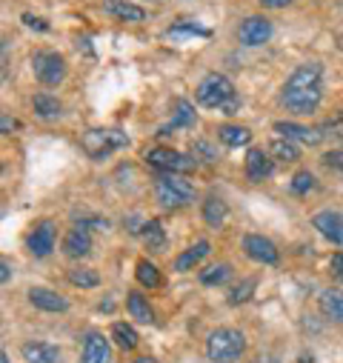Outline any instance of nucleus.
<instances>
[{"mask_svg": "<svg viewBox=\"0 0 343 363\" xmlns=\"http://www.w3.org/2000/svg\"><path fill=\"white\" fill-rule=\"evenodd\" d=\"M320 98H323V66L320 63L298 66L283 83V92H281V104L295 115L315 112L320 106Z\"/></svg>", "mask_w": 343, "mask_h": 363, "instance_id": "obj_1", "label": "nucleus"}, {"mask_svg": "<svg viewBox=\"0 0 343 363\" xmlns=\"http://www.w3.org/2000/svg\"><path fill=\"white\" fill-rule=\"evenodd\" d=\"M246 352V337L240 329L232 326H220L209 335L206 340V354L212 363H232Z\"/></svg>", "mask_w": 343, "mask_h": 363, "instance_id": "obj_2", "label": "nucleus"}, {"mask_svg": "<svg viewBox=\"0 0 343 363\" xmlns=\"http://www.w3.org/2000/svg\"><path fill=\"white\" fill-rule=\"evenodd\" d=\"M154 198L166 209H178V206H186L195 198V186L181 174H163L154 184Z\"/></svg>", "mask_w": 343, "mask_h": 363, "instance_id": "obj_3", "label": "nucleus"}, {"mask_svg": "<svg viewBox=\"0 0 343 363\" xmlns=\"http://www.w3.org/2000/svg\"><path fill=\"white\" fill-rule=\"evenodd\" d=\"M235 98V86L226 74L220 72H209L201 83H198V104L206 106V109H223L229 101Z\"/></svg>", "mask_w": 343, "mask_h": 363, "instance_id": "obj_4", "label": "nucleus"}, {"mask_svg": "<svg viewBox=\"0 0 343 363\" xmlns=\"http://www.w3.org/2000/svg\"><path fill=\"white\" fill-rule=\"evenodd\" d=\"M80 146H83V152L89 155L92 160H103V157H109L112 152L129 146V138H126L120 129H89V132L83 135Z\"/></svg>", "mask_w": 343, "mask_h": 363, "instance_id": "obj_5", "label": "nucleus"}, {"mask_svg": "<svg viewBox=\"0 0 343 363\" xmlns=\"http://www.w3.org/2000/svg\"><path fill=\"white\" fill-rule=\"evenodd\" d=\"M146 163H149L152 169L163 172V174H181V172H189V169L198 166L195 157H186V155H181V152H175V149H163V146L149 149V152H146Z\"/></svg>", "mask_w": 343, "mask_h": 363, "instance_id": "obj_6", "label": "nucleus"}, {"mask_svg": "<svg viewBox=\"0 0 343 363\" xmlns=\"http://www.w3.org/2000/svg\"><path fill=\"white\" fill-rule=\"evenodd\" d=\"M32 72L43 86H57L66 77V60L57 52H35L32 55Z\"/></svg>", "mask_w": 343, "mask_h": 363, "instance_id": "obj_7", "label": "nucleus"}, {"mask_svg": "<svg viewBox=\"0 0 343 363\" xmlns=\"http://www.w3.org/2000/svg\"><path fill=\"white\" fill-rule=\"evenodd\" d=\"M243 249H246V255H249L252 260L266 263V266H272V263L281 260V252H278L275 243H272L269 238H264V235H246V238H243Z\"/></svg>", "mask_w": 343, "mask_h": 363, "instance_id": "obj_8", "label": "nucleus"}, {"mask_svg": "<svg viewBox=\"0 0 343 363\" xmlns=\"http://www.w3.org/2000/svg\"><path fill=\"white\" fill-rule=\"evenodd\" d=\"M112 360V349L109 340L101 332H86L83 337V352H80V363H109Z\"/></svg>", "mask_w": 343, "mask_h": 363, "instance_id": "obj_9", "label": "nucleus"}, {"mask_svg": "<svg viewBox=\"0 0 343 363\" xmlns=\"http://www.w3.org/2000/svg\"><path fill=\"white\" fill-rule=\"evenodd\" d=\"M269 38H272V23L266 18H257L254 15V18H246L240 23V40L246 46H264Z\"/></svg>", "mask_w": 343, "mask_h": 363, "instance_id": "obj_10", "label": "nucleus"}, {"mask_svg": "<svg viewBox=\"0 0 343 363\" xmlns=\"http://www.w3.org/2000/svg\"><path fill=\"white\" fill-rule=\"evenodd\" d=\"M275 132H278V135H283V138H289V140H300V143H306V146H317V143L326 138L320 126H317V129H312V126L286 123V121H278V123H275Z\"/></svg>", "mask_w": 343, "mask_h": 363, "instance_id": "obj_11", "label": "nucleus"}, {"mask_svg": "<svg viewBox=\"0 0 343 363\" xmlns=\"http://www.w3.org/2000/svg\"><path fill=\"white\" fill-rule=\"evenodd\" d=\"M272 169H275V163H272L269 152L249 149V155H246V177L252 180V184H261V180H266L272 174Z\"/></svg>", "mask_w": 343, "mask_h": 363, "instance_id": "obj_12", "label": "nucleus"}, {"mask_svg": "<svg viewBox=\"0 0 343 363\" xmlns=\"http://www.w3.org/2000/svg\"><path fill=\"white\" fill-rule=\"evenodd\" d=\"M55 249V223L52 220H40L35 226V232L29 235V252L35 257H46Z\"/></svg>", "mask_w": 343, "mask_h": 363, "instance_id": "obj_13", "label": "nucleus"}, {"mask_svg": "<svg viewBox=\"0 0 343 363\" xmlns=\"http://www.w3.org/2000/svg\"><path fill=\"white\" fill-rule=\"evenodd\" d=\"M312 226L326 238V240H332V243H343V220H340V215L337 212H317L315 218H312Z\"/></svg>", "mask_w": 343, "mask_h": 363, "instance_id": "obj_14", "label": "nucleus"}, {"mask_svg": "<svg viewBox=\"0 0 343 363\" xmlns=\"http://www.w3.org/2000/svg\"><path fill=\"white\" fill-rule=\"evenodd\" d=\"M29 303L38 306V309H43V312H66L69 309V301L66 298H60L52 289H43V286H32L29 289Z\"/></svg>", "mask_w": 343, "mask_h": 363, "instance_id": "obj_15", "label": "nucleus"}, {"mask_svg": "<svg viewBox=\"0 0 343 363\" xmlns=\"http://www.w3.org/2000/svg\"><path fill=\"white\" fill-rule=\"evenodd\" d=\"M21 354L26 363H57L60 360V352L57 346L52 343H40V340H29L21 346Z\"/></svg>", "mask_w": 343, "mask_h": 363, "instance_id": "obj_16", "label": "nucleus"}, {"mask_svg": "<svg viewBox=\"0 0 343 363\" xmlns=\"http://www.w3.org/2000/svg\"><path fill=\"white\" fill-rule=\"evenodd\" d=\"M63 252H66L69 257H86V255L92 252V238H89V232H86L83 226L69 229V235L63 238Z\"/></svg>", "mask_w": 343, "mask_h": 363, "instance_id": "obj_17", "label": "nucleus"}, {"mask_svg": "<svg viewBox=\"0 0 343 363\" xmlns=\"http://www.w3.org/2000/svg\"><path fill=\"white\" fill-rule=\"evenodd\" d=\"M103 12H109L118 21H129V23H143L146 21V12L135 4H129V0H106Z\"/></svg>", "mask_w": 343, "mask_h": 363, "instance_id": "obj_18", "label": "nucleus"}, {"mask_svg": "<svg viewBox=\"0 0 343 363\" xmlns=\"http://www.w3.org/2000/svg\"><path fill=\"white\" fill-rule=\"evenodd\" d=\"M317 306L329 320L343 323V292L340 289H323L317 295Z\"/></svg>", "mask_w": 343, "mask_h": 363, "instance_id": "obj_19", "label": "nucleus"}, {"mask_svg": "<svg viewBox=\"0 0 343 363\" xmlns=\"http://www.w3.org/2000/svg\"><path fill=\"white\" fill-rule=\"evenodd\" d=\"M212 252V246H209V240H198L195 246H189L184 255H178V260H175V269L178 272H192L206 255Z\"/></svg>", "mask_w": 343, "mask_h": 363, "instance_id": "obj_20", "label": "nucleus"}, {"mask_svg": "<svg viewBox=\"0 0 343 363\" xmlns=\"http://www.w3.org/2000/svg\"><path fill=\"white\" fill-rule=\"evenodd\" d=\"M269 157L272 160H281V163H295L300 157V149L295 146V140L289 138H275L269 143Z\"/></svg>", "mask_w": 343, "mask_h": 363, "instance_id": "obj_21", "label": "nucleus"}, {"mask_svg": "<svg viewBox=\"0 0 343 363\" xmlns=\"http://www.w3.org/2000/svg\"><path fill=\"white\" fill-rule=\"evenodd\" d=\"M218 138H220V143H226V146L237 149V146H246V143L252 140V132H249L246 126L223 123V126H218Z\"/></svg>", "mask_w": 343, "mask_h": 363, "instance_id": "obj_22", "label": "nucleus"}, {"mask_svg": "<svg viewBox=\"0 0 343 363\" xmlns=\"http://www.w3.org/2000/svg\"><path fill=\"white\" fill-rule=\"evenodd\" d=\"M203 220L209 223V226H223V220H226V215H229V209H226V203L220 201V198H215V195H209L206 201H203Z\"/></svg>", "mask_w": 343, "mask_h": 363, "instance_id": "obj_23", "label": "nucleus"}, {"mask_svg": "<svg viewBox=\"0 0 343 363\" xmlns=\"http://www.w3.org/2000/svg\"><path fill=\"white\" fill-rule=\"evenodd\" d=\"M126 306H129V315H132L135 320H140V323H152V320H154V312H152L149 301H146L140 292H129Z\"/></svg>", "mask_w": 343, "mask_h": 363, "instance_id": "obj_24", "label": "nucleus"}, {"mask_svg": "<svg viewBox=\"0 0 343 363\" xmlns=\"http://www.w3.org/2000/svg\"><path fill=\"white\" fill-rule=\"evenodd\" d=\"M143 240H146V246L154 249V252H160V249L166 246V232H163L160 220H146V223H143Z\"/></svg>", "mask_w": 343, "mask_h": 363, "instance_id": "obj_25", "label": "nucleus"}, {"mask_svg": "<svg viewBox=\"0 0 343 363\" xmlns=\"http://www.w3.org/2000/svg\"><path fill=\"white\" fill-rule=\"evenodd\" d=\"M137 284L146 286V289H157V286L163 284V281H160V272H157L154 263H149V260H140V263H137Z\"/></svg>", "mask_w": 343, "mask_h": 363, "instance_id": "obj_26", "label": "nucleus"}, {"mask_svg": "<svg viewBox=\"0 0 343 363\" xmlns=\"http://www.w3.org/2000/svg\"><path fill=\"white\" fill-rule=\"evenodd\" d=\"M112 337H115V343L120 346V349H126V352H132L135 346H137V332L129 326V323H115L112 326Z\"/></svg>", "mask_w": 343, "mask_h": 363, "instance_id": "obj_27", "label": "nucleus"}, {"mask_svg": "<svg viewBox=\"0 0 343 363\" xmlns=\"http://www.w3.org/2000/svg\"><path fill=\"white\" fill-rule=\"evenodd\" d=\"M229 275H232V266H229V263H218V266H209V269L201 272V284L218 286V284L229 281Z\"/></svg>", "mask_w": 343, "mask_h": 363, "instance_id": "obj_28", "label": "nucleus"}, {"mask_svg": "<svg viewBox=\"0 0 343 363\" xmlns=\"http://www.w3.org/2000/svg\"><path fill=\"white\" fill-rule=\"evenodd\" d=\"M32 106H35V112H38L40 118H46V121L60 115V101H57V98H52V95H35Z\"/></svg>", "mask_w": 343, "mask_h": 363, "instance_id": "obj_29", "label": "nucleus"}, {"mask_svg": "<svg viewBox=\"0 0 343 363\" xmlns=\"http://www.w3.org/2000/svg\"><path fill=\"white\" fill-rule=\"evenodd\" d=\"M69 281H72L74 286H80V289H92V286L101 284V278H98L95 269H72V272H69Z\"/></svg>", "mask_w": 343, "mask_h": 363, "instance_id": "obj_30", "label": "nucleus"}, {"mask_svg": "<svg viewBox=\"0 0 343 363\" xmlns=\"http://www.w3.org/2000/svg\"><path fill=\"white\" fill-rule=\"evenodd\" d=\"M254 289H257V281H254V278L240 281V284H237V286L229 292V303H235V306H237V303H246V301L254 295Z\"/></svg>", "mask_w": 343, "mask_h": 363, "instance_id": "obj_31", "label": "nucleus"}, {"mask_svg": "<svg viewBox=\"0 0 343 363\" xmlns=\"http://www.w3.org/2000/svg\"><path fill=\"white\" fill-rule=\"evenodd\" d=\"M192 123H195V112H192V106H189L186 101H178V115H175V121H172L169 129H181V126H192ZM169 129H160V135H166Z\"/></svg>", "mask_w": 343, "mask_h": 363, "instance_id": "obj_32", "label": "nucleus"}, {"mask_svg": "<svg viewBox=\"0 0 343 363\" xmlns=\"http://www.w3.org/2000/svg\"><path fill=\"white\" fill-rule=\"evenodd\" d=\"M192 157L198 163H218V149L212 143H206V140H195L192 143Z\"/></svg>", "mask_w": 343, "mask_h": 363, "instance_id": "obj_33", "label": "nucleus"}, {"mask_svg": "<svg viewBox=\"0 0 343 363\" xmlns=\"http://www.w3.org/2000/svg\"><path fill=\"white\" fill-rule=\"evenodd\" d=\"M169 38H192V35H201V38H209V29H203V26H198V23H178V26H172L169 32H166Z\"/></svg>", "mask_w": 343, "mask_h": 363, "instance_id": "obj_34", "label": "nucleus"}, {"mask_svg": "<svg viewBox=\"0 0 343 363\" xmlns=\"http://www.w3.org/2000/svg\"><path fill=\"white\" fill-rule=\"evenodd\" d=\"M309 189H315V174H312V172H298V174L292 177V192L303 195V192H309Z\"/></svg>", "mask_w": 343, "mask_h": 363, "instance_id": "obj_35", "label": "nucleus"}, {"mask_svg": "<svg viewBox=\"0 0 343 363\" xmlns=\"http://www.w3.org/2000/svg\"><path fill=\"white\" fill-rule=\"evenodd\" d=\"M320 129H323V135H326V138H337V140H343V115H337V118L326 121Z\"/></svg>", "mask_w": 343, "mask_h": 363, "instance_id": "obj_36", "label": "nucleus"}, {"mask_svg": "<svg viewBox=\"0 0 343 363\" xmlns=\"http://www.w3.org/2000/svg\"><path fill=\"white\" fill-rule=\"evenodd\" d=\"M323 163H326L329 169H343V149L326 152V155H323Z\"/></svg>", "mask_w": 343, "mask_h": 363, "instance_id": "obj_37", "label": "nucleus"}, {"mask_svg": "<svg viewBox=\"0 0 343 363\" xmlns=\"http://www.w3.org/2000/svg\"><path fill=\"white\" fill-rule=\"evenodd\" d=\"M329 269H332V275L343 281V252H334L332 260H329Z\"/></svg>", "mask_w": 343, "mask_h": 363, "instance_id": "obj_38", "label": "nucleus"}, {"mask_svg": "<svg viewBox=\"0 0 343 363\" xmlns=\"http://www.w3.org/2000/svg\"><path fill=\"white\" fill-rule=\"evenodd\" d=\"M23 23H26L29 29H38V32H46V29H49V23H43L40 18H35V15H29V12L23 15Z\"/></svg>", "mask_w": 343, "mask_h": 363, "instance_id": "obj_39", "label": "nucleus"}, {"mask_svg": "<svg viewBox=\"0 0 343 363\" xmlns=\"http://www.w3.org/2000/svg\"><path fill=\"white\" fill-rule=\"evenodd\" d=\"M292 0H261V6L264 9H283V6H289Z\"/></svg>", "mask_w": 343, "mask_h": 363, "instance_id": "obj_40", "label": "nucleus"}, {"mask_svg": "<svg viewBox=\"0 0 343 363\" xmlns=\"http://www.w3.org/2000/svg\"><path fill=\"white\" fill-rule=\"evenodd\" d=\"M9 275H12L9 260H4V263H0V281H4V284H9Z\"/></svg>", "mask_w": 343, "mask_h": 363, "instance_id": "obj_41", "label": "nucleus"}, {"mask_svg": "<svg viewBox=\"0 0 343 363\" xmlns=\"http://www.w3.org/2000/svg\"><path fill=\"white\" fill-rule=\"evenodd\" d=\"M0 126H4V135H6L9 129H15V121H12L9 115H4V121H0Z\"/></svg>", "mask_w": 343, "mask_h": 363, "instance_id": "obj_42", "label": "nucleus"}, {"mask_svg": "<svg viewBox=\"0 0 343 363\" xmlns=\"http://www.w3.org/2000/svg\"><path fill=\"white\" fill-rule=\"evenodd\" d=\"M135 363H157L154 357H140V360H135Z\"/></svg>", "mask_w": 343, "mask_h": 363, "instance_id": "obj_43", "label": "nucleus"}, {"mask_svg": "<svg viewBox=\"0 0 343 363\" xmlns=\"http://www.w3.org/2000/svg\"><path fill=\"white\" fill-rule=\"evenodd\" d=\"M0 363H9V354H0Z\"/></svg>", "mask_w": 343, "mask_h": 363, "instance_id": "obj_44", "label": "nucleus"}, {"mask_svg": "<svg viewBox=\"0 0 343 363\" xmlns=\"http://www.w3.org/2000/svg\"><path fill=\"white\" fill-rule=\"evenodd\" d=\"M337 46H340V52H343V35H340V38H337Z\"/></svg>", "mask_w": 343, "mask_h": 363, "instance_id": "obj_45", "label": "nucleus"}]
</instances>
